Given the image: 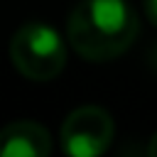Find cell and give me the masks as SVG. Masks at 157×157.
<instances>
[{
	"label": "cell",
	"instance_id": "cell-6",
	"mask_svg": "<svg viewBox=\"0 0 157 157\" xmlns=\"http://www.w3.org/2000/svg\"><path fill=\"white\" fill-rule=\"evenodd\" d=\"M147 155H150V157H157V132L150 137V145H147Z\"/></svg>",
	"mask_w": 157,
	"mask_h": 157
},
{
	"label": "cell",
	"instance_id": "cell-4",
	"mask_svg": "<svg viewBox=\"0 0 157 157\" xmlns=\"http://www.w3.org/2000/svg\"><path fill=\"white\" fill-rule=\"evenodd\" d=\"M0 152L5 157H47L52 152V135L34 120H15L0 132Z\"/></svg>",
	"mask_w": 157,
	"mask_h": 157
},
{
	"label": "cell",
	"instance_id": "cell-5",
	"mask_svg": "<svg viewBox=\"0 0 157 157\" xmlns=\"http://www.w3.org/2000/svg\"><path fill=\"white\" fill-rule=\"evenodd\" d=\"M142 10H145V17L150 20V25L157 27V0H142Z\"/></svg>",
	"mask_w": 157,
	"mask_h": 157
},
{
	"label": "cell",
	"instance_id": "cell-1",
	"mask_svg": "<svg viewBox=\"0 0 157 157\" xmlns=\"http://www.w3.org/2000/svg\"><path fill=\"white\" fill-rule=\"evenodd\" d=\"M140 20L128 0H78L66 20L69 44L86 61H110L137 39Z\"/></svg>",
	"mask_w": 157,
	"mask_h": 157
},
{
	"label": "cell",
	"instance_id": "cell-7",
	"mask_svg": "<svg viewBox=\"0 0 157 157\" xmlns=\"http://www.w3.org/2000/svg\"><path fill=\"white\" fill-rule=\"evenodd\" d=\"M152 59H155V64H157V54H155V56H152Z\"/></svg>",
	"mask_w": 157,
	"mask_h": 157
},
{
	"label": "cell",
	"instance_id": "cell-3",
	"mask_svg": "<svg viewBox=\"0 0 157 157\" xmlns=\"http://www.w3.org/2000/svg\"><path fill=\"white\" fill-rule=\"evenodd\" d=\"M115 135V123L108 110L98 105H81L71 110L61 125V150L71 157L103 155Z\"/></svg>",
	"mask_w": 157,
	"mask_h": 157
},
{
	"label": "cell",
	"instance_id": "cell-2",
	"mask_svg": "<svg viewBox=\"0 0 157 157\" xmlns=\"http://www.w3.org/2000/svg\"><path fill=\"white\" fill-rule=\"evenodd\" d=\"M10 59L25 78L52 81L66 64V47L54 27L44 22H27L10 39Z\"/></svg>",
	"mask_w": 157,
	"mask_h": 157
}]
</instances>
